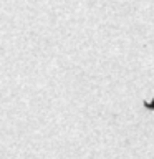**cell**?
<instances>
[{
	"label": "cell",
	"mask_w": 154,
	"mask_h": 159,
	"mask_svg": "<svg viewBox=\"0 0 154 159\" xmlns=\"http://www.w3.org/2000/svg\"><path fill=\"white\" fill-rule=\"evenodd\" d=\"M144 106H146L147 109H154V96L149 99V101H144Z\"/></svg>",
	"instance_id": "cell-1"
}]
</instances>
